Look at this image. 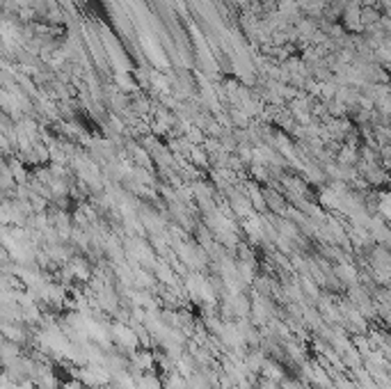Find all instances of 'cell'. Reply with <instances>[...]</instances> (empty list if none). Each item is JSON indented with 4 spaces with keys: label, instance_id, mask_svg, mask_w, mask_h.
Instances as JSON below:
<instances>
[{
    "label": "cell",
    "instance_id": "1",
    "mask_svg": "<svg viewBox=\"0 0 391 389\" xmlns=\"http://www.w3.org/2000/svg\"><path fill=\"white\" fill-rule=\"evenodd\" d=\"M357 161V152H355V147H345L343 149V152L339 154V163H341V165H352V163H355Z\"/></svg>",
    "mask_w": 391,
    "mask_h": 389
}]
</instances>
